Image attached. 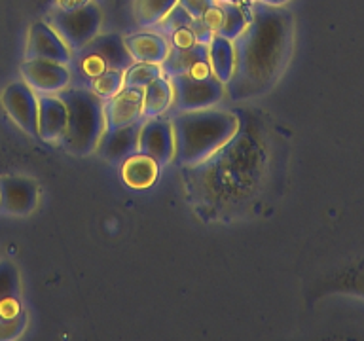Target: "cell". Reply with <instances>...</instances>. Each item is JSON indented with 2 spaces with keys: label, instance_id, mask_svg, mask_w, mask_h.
Listing matches in <instances>:
<instances>
[{
  "label": "cell",
  "instance_id": "cell-1",
  "mask_svg": "<svg viewBox=\"0 0 364 341\" xmlns=\"http://www.w3.org/2000/svg\"><path fill=\"white\" fill-rule=\"evenodd\" d=\"M292 33L294 23L289 11L250 2L249 23L233 40V74L224 85L228 99L249 101L272 90L289 61Z\"/></svg>",
  "mask_w": 364,
  "mask_h": 341
},
{
  "label": "cell",
  "instance_id": "cell-2",
  "mask_svg": "<svg viewBox=\"0 0 364 341\" xmlns=\"http://www.w3.org/2000/svg\"><path fill=\"white\" fill-rule=\"evenodd\" d=\"M175 136V161L198 165L224 148L237 133V116L230 110L201 108L173 112L171 118Z\"/></svg>",
  "mask_w": 364,
  "mask_h": 341
},
{
  "label": "cell",
  "instance_id": "cell-3",
  "mask_svg": "<svg viewBox=\"0 0 364 341\" xmlns=\"http://www.w3.org/2000/svg\"><path fill=\"white\" fill-rule=\"evenodd\" d=\"M57 95L67 104V129L61 139L63 148L73 156H90L105 133V99L87 87L68 85Z\"/></svg>",
  "mask_w": 364,
  "mask_h": 341
},
{
  "label": "cell",
  "instance_id": "cell-4",
  "mask_svg": "<svg viewBox=\"0 0 364 341\" xmlns=\"http://www.w3.org/2000/svg\"><path fill=\"white\" fill-rule=\"evenodd\" d=\"M48 23L68 45V50L78 51L101 33L102 11L91 2L74 8H59L51 11Z\"/></svg>",
  "mask_w": 364,
  "mask_h": 341
},
{
  "label": "cell",
  "instance_id": "cell-5",
  "mask_svg": "<svg viewBox=\"0 0 364 341\" xmlns=\"http://www.w3.org/2000/svg\"><path fill=\"white\" fill-rule=\"evenodd\" d=\"M173 87V112L184 110H201V108L215 107L220 102L224 93V84L210 74V76H171Z\"/></svg>",
  "mask_w": 364,
  "mask_h": 341
},
{
  "label": "cell",
  "instance_id": "cell-6",
  "mask_svg": "<svg viewBox=\"0 0 364 341\" xmlns=\"http://www.w3.org/2000/svg\"><path fill=\"white\" fill-rule=\"evenodd\" d=\"M0 102L14 124L27 135L38 136V93L25 82H11L4 87Z\"/></svg>",
  "mask_w": 364,
  "mask_h": 341
},
{
  "label": "cell",
  "instance_id": "cell-7",
  "mask_svg": "<svg viewBox=\"0 0 364 341\" xmlns=\"http://www.w3.org/2000/svg\"><path fill=\"white\" fill-rule=\"evenodd\" d=\"M139 152L150 156L159 167L173 161L175 136H173L171 119L164 116L142 119L141 129H139Z\"/></svg>",
  "mask_w": 364,
  "mask_h": 341
},
{
  "label": "cell",
  "instance_id": "cell-8",
  "mask_svg": "<svg viewBox=\"0 0 364 341\" xmlns=\"http://www.w3.org/2000/svg\"><path fill=\"white\" fill-rule=\"evenodd\" d=\"M40 199L36 180L23 175L0 176V210L11 216L31 215Z\"/></svg>",
  "mask_w": 364,
  "mask_h": 341
},
{
  "label": "cell",
  "instance_id": "cell-9",
  "mask_svg": "<svg viewBox=\"0 0 364 341\" xmlns=\"http://www.w3.org/2000/svg\"><path fill=\"white\" fill-rule=\"evenodd\" d=\"M21 78L36 93H59L70 84L67 65L44 59H25L21 65Z\"/></svg>",
  "mask_w": 364,
  "mask_h": 341
},
{
  "label": "cell",
  "instance_id": "cell-10",
  "mask_svg": "<svg viewBox=\"0 0 364 341\" xmlns=\"http://www.w3.org/2000/svg\"><path fill=\"white\" fill-rule=\"evenodd\" d=\"M164 76H210L209 48L196 42L188 48H171L165 61L161 63Z\"/></svg>",
  "mask_w": 364,
  "mask_h": 341
},
{
  "label": "cell",
  "instance_id": "cell-11",
  "mask_svg": "<svg viewBox=\"0 0 364 341\" xmlns=\"http://www.w3.org/2000/svg\"><path fill=\"white\" fill-rule=\"evenodd\" d=\"M73 51L61 40V36L50 27L48 21H36L28 28L27 59H44V61L68 65Z\"/></svg>",
  "mask_w": 364,
  "mask_h": 341
},
{
  "label": "cell",
  "instance_id": "cell-12",
  "mask_svg": "<svg viewBox=\"0 0 364 341\" xmlns=\"http://www.w3.org/2000/svg\"><path fill=\"white\" fill-rule=\"evenodd\" d=\"M142 99L144 90L124 85L116 95L105 101V127L118 129L142 121Z\"/></svg>",
  "mask_w": 364,
  "mask_h": 341
},
{
  "label": "cell",
  "instance_id": "cell-13",
  "mask_svg": "<svg viewBox=\"0 0 364 341\" xmlns=\"http://www.w3.org/2000/svg\"><path fill=\"white\" fill-rule=\"evenodd\" d=\"M67 104L57 93H38V139L61 142L67 129Z\"/></svg>",
  "mask_w": 364,
  "mask_h": 341
},
{
  "label": "cell",
  "instance_id": "cell-14",
  "mask_svg": "<svg viewBox=\"0 0 364 341\" xmlns=\"http://www.w3.org/2000/svg\"><path fill=\"white\" fill-rule=\"evenodd\" d=\"M139 129H141V121L118 129H105L95 150L108 163H122L131 153L139 152Z\"/></svg>",
  "mask_w": 364,
  "mask_h": 341
},
{
  "label": "cell",
  "instance_id": "cell-15",
  "mask_svg": "<svg viewBox=\"0 0 364 341\" xmlns=\"http://www.w3.org/2000/svg\"><path fill=\"white\" fill-rule=\"evenodd\" d=\"M127 50L135 63H154L161 65L169 53V40L161 36L156 31H142V33L131 34L125 38Z\"/></svg>",
  "mask_w": 364,
  "mask_h": 341
},
{
  "label": "cell",
  "instance_id": "cell-16",
  "mask_svg": "<svg viewBox=\"0 0 364 341\" xmlns=\"http://www.w3.org/2000/svg\"><path fill=\"white\" fill-rule=\"evenodd\" d=\"M158 175L159 165L146 153L135 152L122 161V178L133 190H146L156 182Z\"/></svg>",
  "mask_w": 364,
  "mask_h": 341
},
{
  "label": "cell",
  "instance_id": "cell-17",
  "mask_svg": "<svg viewBox=\"0 0 364 341\" xmlns=\"http://www.w3.org/2000/svg\"><path fill=\"white\" fill-rule=\"evenodd\" d=\"M21 309L19 271L11 261L0 260V315H14Z\"/></svg>",
  "mask_w": 364,
  "mask_h": 341
},
{
  "label": "cell",
  "instance_id": "cell-18",
  "mask_svg": "<svg viewBox=\"0 0 364 341\" xmlns=\"http://www.w3.org/2000/svg\"><path fill=\"white\" fill-rule=\"evenodd\" d=\"M173 104V87L167 76H158L144 87V99H142V118H158L169 112Z\"/></svg>",
  "mask_w": 364,
  "mask_h": 341
},
{
  "label": "cell",
  "instance_id": "cell-19",
  "mask_svg": "<svg viewBox=\"0 0 364 341\" xmlns=\"http://www.w3.org/2000/svg\"><path fill=\"white\" fill-rule=\"evenodd\" d=\"M209 48V63L213 76L220 84L226 85L233 74V63H235V53H233V42L224 38L220 34H215L210 42L207 44Z\"/></svg>",
  "mask_w": 364,
  "mask_h": 341
},
{
  "label": "cell",
  "instance_id": "cell-20",
  "mask_svg": "<svg viewBox=\"0 0 364 341\" xmlns=\"http://www.w3.org/2000/svg\"><path fill=\"white\" fill-rule=\"evenodd\" d=\"M218 6H220V23L216 34L233 42L249 23V10H245L243 6L232 0H218Z\"/></svg>",
  "mask_w": 364,
  "mask_h": 341
},
{
  "label": "cell",
  "instance_id": "cell-21",
  "mask_svg": "<svg viewBox=\"0 0 364 341\" xmlns=\"http://www.w3.org/2000/svg\"><path fill=\"white\" fill-rule=\"evenodd\" d=\"M176 4L178 0H135L133 13L136 25L144 31L154 28Z\"/></svg>",
  "mask_w": 364,
  "mask_h": 341
},
{
  "label": "cell",
  "instance_id": "cell-22",
  "mask_svg": "<svg viewBox=\"0 0 364 341\" xmlns=\"http://www.w3.org/2000/svg\"><path fill=\"white\" fill-rule=\"evenodd\" d=\"M161 65L154 63H133L124 72V85L125 87H141L144 90L150 82L161 76Z\"/></svg>",
  "mask_w": 364,
  "mask_h": 341
},
{
  "label": "cell",
  "instance_id": "cell-23",
  "mask_svg": "<svg viewBox=\"0 0 364 341\" xmlns=\"http://www.w3.org/2000/svg\"><path fill=\"white\" fill-rule=\"evenodd\" d=\"M124 87V72L122 70H105L99 74L97 78H93L87 85V90H91L95 95L101 99H110Z\"/></svg>",
  "mask_w": 364,
  "mask_h": 341
},
{
  "label": "cell",
  "instance_id": "cell-24",
  "mask_svg": "<svg viewBox=\"0 0 364 341\" xmlns=\"http://www.w3.org/2000/svg\"><path fill=\"white\" fill-rule=\"evenodd\" d=\"M28 323L27 311L14 313V315H0V341L17 340L25 332Z\"/></svg>",
  "mask_w": 364,
  "mask_h": 341
},
{
  "label": "cell",
  "instance_id": "cell-25",
  "mask_svg": "<svg viewBox=\"0 0 364 341\" xmlns=\"http://www.w3.org/2000/svg\"><path fill=\"white\" fill-rule=\"evenodd\" d=\"M218 0H178V6L186 11L192 19H203Z\"/></svg>",
  "mask_w": 364,
  "mask_h": 341
},
{
  "label": "cell",
  "instance_id": "cell-26",
  "mask_svg": "<svg viewBox=\"0 0 364 341\" xmlns=\"http://www.w3.org/2000/svg\"><path fill=\"white\" fill-rule=\"evenodd\" d=\"M167 40H169L171 48H188V45H192L198 42L192 27H190V23L184 25V27L176 28L175 33L171 34V36H167Z\"/></svg>",
  "mask_w": 364,
  "mask_h": 341
},
{
  "label": "cell",
  "instance_id": "cell-27",
  "mask_svg": "<svg viewBox=\"0 0 364 341\" xmlns=\"http://www.w3.org/2000/svg\"><path fill=\"white\" fill-rule=\"evenodd\" d=\"M255 2H260V4L266 6H284L287 2H290V0H255Z\"/></svg>",
  "mask_w": 364,
  "mask_h": 341
}]
</instances>
